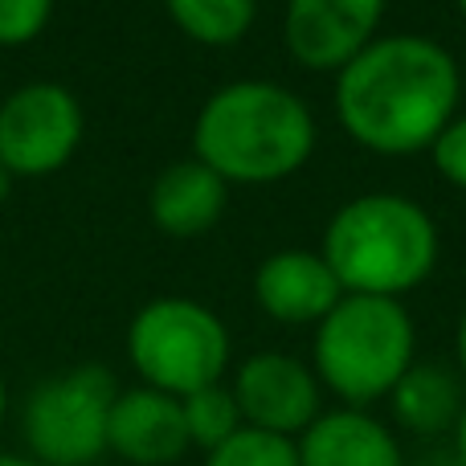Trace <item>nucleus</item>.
I'll return each instance as SVG.
<instances>
[{
  "instance_id": "f257e3e1",
  "label": "nucleus",
  "mask_w": 466,
  "mask_h": 466,
  "mask_svg": "<svg viewBox=\"0 0 466 466\" xmlns=\"http://www.w3.org/2000/svg\"><path fill=\"white\" fill-rule=\"evenodd\" d=\"M462 74L454 54L421 33H389L336 74L339 127L377 156L430 152L459 115Z\"/></svg>"
},
{
  "instance_id": "f03ea898",
  "label": "nucleus",
  "mask_w": 466,
  "mask_h": 466,
  "mask_svg": "<svg viewBox=\"0 0 466 466\" xmlns=\"http://www.w3.org/2000/svg\"><path fill=\"white\" fill-rule=\"evenodd\" d=\"M315 115L295 90L270 78H238L201 103L193 156L226 185H274L315 156Z\"/></svg>"
},
{
  "instance_id": "7ed1b4c3",
  "label": "nucleus",
  "mask_w": 466,
  "mask_h": 466,
  "mask_svg": "<svg viewBox=\"0 0 466 466\" xmlns=\"http://www.w3.org/2000/svg\"><path fill=\"white\" fill-rule=\"evenodd\" d=\"M438 226L413 197L364 193L331 213L319 254L344 295L401 299L438 266Z\"/></svg>"
},
{
  "instance_id": "20e7f679",
  "label": "nucleus",
  "mask_w": 466,
  "mask_h": 466,
  "mask_svg": "<svg viewBox=\"0 0 466 466\" xmlns=\"http://www.w3.org/2000/svg\"><path fill=\"white\" fill-rule=\"evenodd\" d=\"M413 356L418 328L401 299L344 295L315 323L311 372L344 410H372L377 401H389L397 380L418 364Z\"/></svg>"
},
{
  "instance_id": "39448f33",
  "label": "nucleus",
  "mask_w": 466,
  "mask_h": 466,
  "mask_svg": "<svg viewBox=\"0 0 466 466\" xmlns=\"http://www.w3.org/2000/svg\"><path fill=\"white\" fill-rule=\"evenodd\" d=\"M229 331L213 307L185 295L152 299L127 323V360L139 385L188 397L229 369Z\"/></svg>"
},
{
  "instance_id": "423d86ee",
  "label": "nucleus",
  "mask_w": 466,
  "mask_h": 466,
  "mask_svg": "<svg viewBox=\"0 0 466 466\" xmlns=\"http://www.w3.org/2000/svg\"><path fill=\"white\" fill-rule=\"evenodd\" d=\"M119 380L103 364H78L46 377L21 410V438L41 466H95L106 454Z\"/></svg>"
},
{
  "instance_id": "0eeeda50",
  "label": "nucleus",
  "mask_w": 466,
  "mask_h": 466,
  "mask_svg": "<svg viewBox=\"0 0 466 466\" xmlns=\"http://www.w3.org/2000/svg\"><path fill=\"white\" fill-rule=\"evenodd\" d=\"M86 115L62 82H25L0 103V172L49 177L66 168L82 144Z\"/></svg>"
},
{
  "instance_id": "6e6552de",
  "label": "nucleus",
  "mask_w": 466,
  "mask_h": 466,
  "mask_svg": "<svg viewBox=\"0 0 466 466\" xmlns=\"http://www.w3.org/2000/svg\"><path fill=\"white\" fill-rule=\"evenodd\" d=\"M241 421L279 438H299L323 413V385L311 364L290 352H254L233 372Z\"/></svg>"
},
{
  "instance_id": "1a4fd4ad",
  "label": "nucleus",
  "mask_w": 466,
  "mask_h": 466,
  "mask_svg": "<svg viewBox=\"0 0 466 466\" xmlns=\"http://www.w3.org/2000/svg\"><path fill=\"white\" fill-rule=\"evenodd\" d=\"M389 0H287L282 41L303 70L339 74L380 37Z\"/></svg>"
},
{
  "instance_id": "9d476101",
  "label": "nucleus",
  "mask_w": 466,
  "mask_h": 466,
  "mask_svg": "<svg viewBox=\"0 0 466 466\" xmlns=\"http://www.w3.org/2000/svg\"><path fill=\"white\" fill-rule=\"evenodd\" d=\"M188 451L193 446H188L180 397L147 385L119 389L106 426V454H115L123 466H172Z\"/></svg>"
},
{
  "instance_id": "9b49d317",
  "label": "nucleus",
  "mask_w": 466,
  "mask_h": 466,
  "mask_svg": "<svg viewBox=\"0 0 466 466\" xmlns=\"http://www.w3.org/2000/svg\"><path fill=\"white\" fill-rule=\"evenodd\" d=\"M254 299L274 323L315 328L344 299V287L319 249H279L254 270Z\"/></svg>"
},
{
  "instance_id": "f8f14e48",
  "label": "nucleus",
  "mask_w": 466,
  "mask_h": 466,
  "mask_svg": "<svg viewBox=\"0 0 466 466\" xmlns=\"http://www.w3.org/2000/svg\"><path fill=\"white\" fill-rule=\"evenodd\" d=\"M299 466H405L401 438L369 410H323L295 438Z\"/></svg>"
},
{
  "instance_id": "ddd939ff",
  "label": "nucleus",
  "mask_w": 466,
  "mask_h": 466,
  "mask_svg": "<svg viewBox=\"0 0 466 466\" xmlns=\"http://www.w3.org/2000/svg\"><path fill=\"white\" fill-rule=\"evenodd\" d=\"M229 201V185L201 164L197 156L177 160L152 180V193H147V213H152L156 229L168 233V238H197V233H209L221 221Z\"/></svg>"
},
{
  "instance_id": "4468645a",
  "label": "nucleus",
  "mask_w": 466,
  "mask_h": 466,
  "mask_svg": "<svg viewBox=\"0 0 466 466\" xmlns=\"http://www.w3.org/2000/svg\"><path fill=\"white\" fill-rule=\"evenodd\" d=\"M462 405H466V397H462L459 377L451 369H442V364H413L397 380L393 393H389L393 421L405 434H418V438L451 434Z\"/></svg>"
},
{
  "instance_id": "2eb2a0df",
  "label": "nucleus",
  "mask_w": 466,
  "mask_h": 466,
  "mask_svg": "<svg viewBox=\"0 0 466 466\" xmlns=\"http://www.w3.org/2000/svg\"><path fill=\"white\" fill-rule=\"evenodd\" d=\"M172 25L197 46H233L254 29L258 0H164Z\"/></svg>"
},
{
  "instance_id": "dca6fc26",
  "label": "nucleus",
  "mask_w": 466,
  "mask_h": 466,
  "mask_svg": "<svg viewBox=\"0 0 466 466\" xmlns=\"http://www.w3.org/2000/svg\"><path fill=\"white\" fill-rule=\"evenodd\" d=\"M180 413H185V430H188V446L197 451H218L221 442H229L246 421H241V410H238V397L226 380L218 385H205L197 393L180 397Z\"/></svg>"
},
{
  "instance_id": "f3484780",
  "label": "nucleus",
  "mask_w": 466,
  "mask_h": 466,
  "mask_svg": "<svg viewBox=\"0 0 466 466\" xmlns=\"http://www.w3.org/2000/svg\"><path fill=\"white\" fill-rule=\"evenodd\" d=\"M205 466H299L295 438H279L266 430L241 426L229 442L205 454Z\"/></svg>"
},
{
  "instance_id": "a211bd4d",
  "label": "nucleus",
  "mask_w": 466,
  "mask_h": 466,
  "mask_svg": "<svg viewBox=\"0 0 466 466\" xmlns=\"http://www.w3.org/2000/svg\"><path fill=\"white\" fill-rule=\"evenodd\" d=\"M54 16V0H0V46H29Z\"/></svg>"
},
{
  "instance_id": "6ab92c4d",
  "label": "nucleus",
  "mask_w": 466,
  "mask_h": 466,
  "mask_svg": "<svg viewBox=\"0 0 466 466\" xmlns=\"http://www.w3.org/2000/svg\"><path fill=\"white\" fill-rule=\"evenodd\" d=\"M430 160H434L438 177H442L446 185L466 193V111H459L438 131V139L430 144Z\"/></svg>"
},
{
  "instance_id": "aec40b11",
  "label": "nucleus",
  "mask_w": 466,
  "mask_h": 466,
  "mask_svg": "<svg viewBox=\"0 0 466 466\" xmlns=\"http://www.w3.org/2000/svg\"><path fill=\"white\" fill-rule=\"evenodd\" d=\"M451 459H454V466H466V405L451 430Z\"/></svg>"
},
{
  "instance_id": "412c9836",
  "label": "nucleus",
  "mask_w": 466,
  "mask_h": 466,
  "mask_svg": "<svg viewBox=\"0 0 466 466\" xmlns=\"http://www.w3.org/2000/svg\"><path fill=\"white\" fill-rule=\"evenodd\" d=\"M454 356H459V369H462V377H466V311H462L459 328H454Z\"/></svg>"
},
{
  "instance_id": "4be33fe9",
  "label": "nucleus",
  "mask_w": 466,
  "mask_h": 466,
  "mask_svg": "<svg viewBox=\"0 0 466 466\" xmlns=\"http://www.w3.org/2000/svg\"><path fill=\"white\" fill-rule=\"evenodd\" d=\"M0 466H41V462H33L29 454H5L0 451Z\"/></svg>"
},
{
  "instance_id": "5701e85b",
  "label": "nucleus",
  "mask_w": 466,
  "mask_h": 466,
  "mask_svg": "<svg viewBox=\"0 0 466 466\" xmlns=\"http://www.w3.org/2000/svg\"><path fill=\"white\" fill-rule=\"evenodd\" d=\"M5 413H8V389H5V380H0V426H5Z\"/></svg>"
},
{
  "instance_id": "b1692460",
  "label": "nucleus",
  "mask_w": 466,
  "mask_h": 466,
  "mask_svg": "<svg viewBox=\"0 0 466 466\" xmlns=\"http://www.w3.org/2000/svg\"><path fill=\"white\" fill-rule=\"evenodd\" d=\"M454 5H459V13H462V16H466V0H454Z\"/></svg>"
},
{
  "instance_id": "393cba45",
  "label": "nucleus",
  "mask_w": 466,
  "mask_h": 466,
  "mask_svg": "<svg viewBox=\"0 0 466 466\" xmlns=\"http://www.w3.org/2000/svg\"><path fill=\"white\" fill-rule=\"evenodd\" d=\"M0 177H5V172H0Z\"/></svg>"
}]
</instances>
